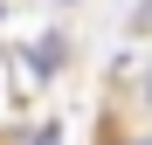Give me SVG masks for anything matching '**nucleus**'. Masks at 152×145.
I'll list each match as a JSON object with an SVG mask.
<instances>
[{"label":"nucleus","mask_w":152,"mask_h":145,"mask_svg":"<svg viewBox=\"0 0 152 145\" xmlns=\"http://www.w3.org/2000/svg\"><path fill=\"white\" fill-rule=\"evenodd\" d=\"M145 104H152V69H145Z\"/></svg>","instance_id":"f257e3e1"},{"label":"nucleus","mask_w":152,"mask_h":145,"mask_svg":"<svg viewBox=\"0 0 152 145\" xmlns=\"http://www.w3.org/2000/svg\"><path fill=\"white\" fill-rule=\"evenodd\" d=\"M132 145H152V138H132Z\"/></svg>","instance_id":"f03ea898"}]
</instances>
